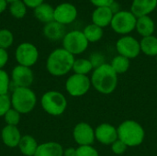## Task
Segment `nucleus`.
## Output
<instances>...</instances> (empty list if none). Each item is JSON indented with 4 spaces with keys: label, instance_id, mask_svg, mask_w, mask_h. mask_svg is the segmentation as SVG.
I'll return each mask as SVG.
<instances>
[{
    "label": "nucleus",
    "instance_id": "f257e3e1",
    "mask_svg": "<svg viewBox=\"0 0 157 156\" xmlns=\"http://www.w3.org/2000/svg\"><path fill=\"white\" fill-rule=\"evenodd\" d=\"M91 85L99 93L104 95L111 94L118 86V74L109 63L94 69L91 75Z\"/></svg>",
    "mask_w": 157,
    "mask_h": 156
},
{
    "label": "nucleus",
    "instance_id": "f03ea898",
    "mask_svg": "<svg viewBox=\"0 0 157 156\" xmlns=\"http://www.w3.org/2000/svg\"><path fill=\"white\" fill-rule=\"evenodd\" d=\"M75 60L72 53L63 48H58L52 51L47 58V71L53 76H63L73 69Z\"/></svg>",
    "mask_w": 157,
    "mask_h": 156
},
{
    "label": "nucleus",
    "instance_id": "7ed1b4c3",
    "mask_svg": "<svg viewBox=\"0 0 157 156\" xmlns=\"http://www.w3.org/2000/svg\"><path fill=\"white\" fill-rule=\"evenodd\" d=\"M118 138L128 147H136L143 143L145 131L143 126L135 120H128L123 121L117 128Z\"/></svg>",
    "mask_w": 157,
    "mask_h": 156
},
{
    "label": "nucleus",
    "instance_id": "20e7f679",
    "mask_svg": "<svg viewBox=\"0 0 157 156\" xmlns=\"http://www.w3.org/2000/svg\"><path fill=\"white\" fill-rule=\"evenodd\" d=\"M37 103L36 94L29 87H17L11 96V104L14 109L20 114L31 112Z\"/></svg>",
    "mask_w": 157,
    "mask_h": 156
},
{
    "label": "nucleus",
    "instance_id": "39448f33",
    "mask_svg": "<svg viewBox=\"0 0 157 156\" xmlns=\"http://www.w3.org/2000/svg\"><path fill=\"white\" fill-rule=\"evenodd\" d=\"M40 105L43 110L49 115L60 116L67 108V100L61 92L48 91L42 95Z\"/></svg>",
    "mask_w": 157,
    "mask_h": 156
},
{
    "label": "nucleus",
    "instance_id": "423d86ee",
    "mask_svg": "<svg viewBox=\"0 0 157 156\" xmlns=\"http://www.w3.org/2000/svg\"><path fill=\"white\" fill-rule=\"evenodd\" d=\"M136 21L137 17L131 11L121 10L114 14L110 27L116 33L125 36L135 29Z\"/></svg>",
    "mask_w": 157,
    "mask_h": 156
},
{
    "label": "nucleus",
    "instance_id": "0eeeda50",
    "mask_svg": "<svg viewBox=\"0 0 157 156\" xmlns=\"http://www.w3.org/2000/svg\"><path fill=\"white\" fill-rule=\"evenodd\" d=\"M88 40L81 30H72L65 34L63 39V48L74 56L86 51L88 47Z\"/></svg>",
    "mask_w": 157,
    "mask_h": 156
},
{
    "label": "nucleus",
    "instance_id": "6e6552de",
    "mask_svg": "<svg viewBox=\"0 0 157 156\" xmlns=\"http://www.w3.org/2000/svg\"><path fill=\"white\" fill-rule=\"evenodd\" d=\"M91 87V80L87 75L74 74L65 82V89L72 97H82L86 95Z\"/></svg>",
    "mask_w": 157,
    "mask_h": 156
},
{
    "label": "nucleus",
    "instance_id": "1a4fd4ad",
    "mask_svg": "<svg viewBox=\"0 0 157 156\" xmlns=\"http://www.w3.org/2000/svg\"><path fill=\"white\" fill-rule=\"evenodd\" d=\"M39 59V51L35 45L23 42L16 49V60L19 65L26 67L33 66Z\"/></svg>",
    "mask_w": 157,
    "mask_h": 156
},
{
    "label": "nucleus",
    "instance_id": "9d476101",
    "mask_svg": "<svg viewBox=\"0 0 157 156\" xmlns=\"http://www.w3.org/2000/svg\"><path fill=\"white\" fill-rule=\"evenodd\" d=\"M116 50L119 55L128 59H134L141 53L140 41L130 35L122 36L116 42Z\"/></svg>",
    "mask_w": 157,
    "mask_h": 156
},
{
    "label": "nucleus",
    "instance_id": "9b49d317",
    "mask_svg": "<svg viewBox=\"0 0 157 156\" xmlns=\"http://www.w3.org/2000/svg\"><path fill=\"white\" fill-rule=\"evenodd\" d=\"M73 137L75 142L79 146L92 145L95 142V130L90 124L86 122L77 123L73 131Z\"/></svg>",
    "mask_w": 157,
    "mask_h": 156
},
{
    "label": "nucleus",
    "instance_id": "f8f14e48",
    "mask_svg": "<svg viewBox=\"0 0 157 156\" xmlns=\"http://www.w3.org/2000/svg\"><path fill=\"white\" fill-rule=\"evenodd\" d=\"M77 17V9L71 3H62L54 8V21L68 25L73 23Z\"/></svg>",
    "mask_w": 157,
    "mask_h": 156
},
{
    "label": "nucleus",
    "instance_id": "ddd939ff",
    "mask_svg": "<svg viewBox=\"0 0 157 156\" xmlns=\"http://www.w3.org/2000/svg\"><path fill=\"white\" fill-rule=\"evenodd\" d=\"M11 77L17 87H29L34 80V74L30 67L19 64L12 70Z\"/></svg>",
    "mask_w": 157,
    "mask_h": 156
},
{
    "label": "nucleus",
    "instance_id": "4468645a",
    "mask_svg": "<svg viewBox=\"0 0 157 156\" xmlns=\"http://www.w3.org/2000/svg\"><path fill=\"white\" fill-rule=\"evenodd\" d=\"M96 139L104 145H111L118 138L117 129L109 123H101L95 130Z\"/></svg>",
    "mask_w": 157,
    "mask_h": 156
},
{
    "label": "nucleus",
    "instance_id": "2eb2a0df",
    "mask_svg": "<svg viewBox=\"0 0 157 156\" xmlns=\"http://www.w3.org/2000/svg\"><path fill=\"white\" fill-rule=\"evenodd\" d=\"M157 7V0H132L131 12L136 17H141L150 16Z\"/></svg>",
    "mask_w": 157,
    "mask_h": 156
},
{
    "label": "nucleus",
    "instance_id": "dca6fc26",
    "mask_svg": "<svg viewBox=\"0 0 157 156\" xmlns=\"http://www.w3.org/2000/svg\"><path fill=\"white\" fill-rule=\"evenodd\" d=\"M113 16H114V14L111 11L109 6L96 7L91 16L92 23L96 24L97 26H98L102 29L106 28L108 26H110Z\"/></svg>",
    "mask_w": 157,
    "mask_h": 156
},
{
    "label": "nucleus",
    "instance_id": "f3484780",
    "mask_svg": "<svg viewBox=\"0 0 157 156\" xmlns=\"http://www.w3.org/2000/svg\"><path fill=\"white\" fill-rule=\"evenodd\" d=\"M21 137V133L17 126L6 125L3 128L1 131V138L3 143L9 148L17 147Z\"/></svg>",
    "mask_w": 157,
    "mask_h": 156
},
{
    "label": "nucleus",
    "instance_id": "a211bd4d",
    "mask_svg": "<svg viewBox=\"0 0 157 156\" xmlns=\"http://www.w3.org/2000/svg\"><path fill=\"white\" fill-rule=\"evenodd\" d=\"M43 34L48 40L52 41H57L64 38L66 29L64 25H62L56 21H52L44 26Z\"/></svg>",
    "mask_w": 157,
    "mask_h": 156
},
{
    "label": "nucleus",
    "instance_id": "6ab92c4d",
    "mask_svg": "<svg viewBox=\"0 0 157 156\" xmlns=\"http://www.w3.org/2000/svg\"><path fill=\"white\" fill-rule=\"evenodd\" d=\"M34 156H63V148L55 142L44 143L38 146Z\"/></svg>",
    "mask_w": 157,
    "mask_h": 156
},
{
    "label": "nucleus",
    "instance_id": "aec40b11",
    "mask_svg": "<svg viewBox=\"0 0 157 156\" xmlns=\"http://www.w3.org/2000/svg\"><path fill=\"white\" fill-rule=\"evenodd\" d=\"M135 29L137 32L144 38L154 35L155 30V24L153 18L150 16H144L137 17Z\"/></svg>",
    "mask_w": 157,
    "mask_h": 156
},
{
    "label": "nucleus",
    "instance_id": "412c9836",
    "mask_svg": "<svg viewBox=\"0 0 157 156\" xmlns=\"http://www.w3.org/2000/svg\"><path fill=\"white\" fill-rule=\"evenodd\" d=\"M38 143L36 139L30 135H24L18 143V149L21 154L25 156H34L38 149Z\"/></svg>",
    "mask_w": 157,
    "mask_h": 156
},
{
    "label": "nucleus",
    "instance_id": "4be33fe9",
    "mask_svg": "<svg viewBox=\"0 0 157 156\" xmlns=\"http://www.w3.org/2000/svg\"><path fill=\"white\" fill-rule=\"evenodd\" d=\"M34 16L42 23H50L54 21V8L46 3H43L34 8Z\"/></svg>",
    "mask_w": 157,
    "mask_h": 156
},
{
    "label": "nucleus",
    "instance_id": "5701e85b",
    "mask_svg": "<svg viewBox=\"0 0 157 156\" xmlns=\"http://www.w3.org/2000/svg\"><path fill=\"white\" fill-rule=\"evenodd\" d=\"M141 52L147 56L155 57L157 55V37L152 35L142 38L140 41Z\"/></svg>",
    "mask_w": 157,
    "mask_h": 156
},
{
    "label": "nucleus",
    "instance_id": "b1692460",
    "mask_svg": "<svg viewBox=\"0 0 157 156\" xmlns=\"http://www.w3.org/2000/svg\"><path fill=\"white\" fill-rule=\"evenodd\" d=\"M86 40H88V42H98L99 41L102 37H103V34H104V31H103V29L97 26L96 24H89L87 25L84 30H83Z\"/></svg>",
    "mask_w": 157,
    "mask_h": 156
},
{
    "label": "nucleus",
    "instance_id": "393cba45",
    "mask_svg": "<svg viewBox=\"0 0 157 156\" xmlns=\"http://www.w3.org/2000/svg\"><path fill=\"white\" fill-rule=\"evenodd\" d=\"M93 65L89 59H85V58H79L75 60L74 65H73V71L75 74H83L86 75L88 74L92 70H93Z\"/></svg>",
    "mask_w": 157,
    "mask_h": 156
},
{
    "label": "nucleus",
    "instance_id": "a878e982",
    "mask_svg": "<svg viewBox=\"0 0 157 156\" xmlns=\"http://www.w3.org/2000/svg\"><path fill=\"white\" fill-rule=\"evenodd\" d=\"M109 64L118 74H124L130 68V59L121 55H117L111 60Z\"/></svg>",
    "mask_w": 157,
    "mask_h": 156
},
{
    "label": "nucleus",
    "instance_id": "bb28decb",
    "mask_svg": "<svg viewBox=\"0 0 157 156\" xmlns=\"http://www.w3.org/2000/svg\"><path fill=\"white\" fill-rule=\"evenodd\" d=\"M9 11H10V14L14 17H16V18H22L26 15L27 6L24 4L23 0L16 1V2L10 4Z\"/></svg>",
    "mask_w": 157,
    "mask_h": 156
},
{
    "label": "nucleus",
    "instance_id": "cd10ccee",
    "mask_svg": "<svg viewBox=\"0 0 157 156\" xmlns=\"http://www.w3.org/2000/svg\"><path fill=\"white\" fill-rule=\"evenodd\" d=\"M14 41V36L13 33L6 29H0V48L6 50L9 48Z\"/></svg>",
    "mask_w": 157,
    "mask_h": 156
},
{
    "label": "nucleus",
    "instance_id": "c85d7f7f",
    "mask_svg": "<svg viewBox=\"0 0 157 156\" xmlns=\"http://www.w3.org/2000/svg\"><path fill=\"white\" fill-rule=\"evenodd\" d=\"M4 119H5L6 125L17 126L20 121V113L12 108L6 113V115L4 116Z\"/></svg>",
    "mask_w": 157,
    "mask_h": 156
},
{
    "label": "nucleus",
    "instance_id": "c756f323",
    "mask_svg": "<svg viewBox=\"0 0 157 156\" xmlns=\"http://www.w3.org/2000/svg\"><path fill=\"white\" fill-rule=\"evenodd\" d=\"M9 85H10V79L8 74L5 70L1 69L0 70V96L7 94Z\"/></svg>",
    "mask_w": 157,
    "mask_h": 156
},
{
    "label": "nucleus",
    "instance_id": "7c9ffc66",
    "mask_svg": "<svg viewBox=\"0 0 157 156\" xmlns=\"http://www.w3.org/2000/svg\"><path fill=\"white\" fill-rule=\"evenodd\" d=\"M76 156H99V154L92 145H84L76 148Z\"/></svg>",
    "mask_w": 157,
    "mask_h": 156
},
{
    "label": "nucleus",
    "instance_id": "2f4dec72",
    "mask_svg": "<svg viewBox=\"0 0 157 156\" xmlns=\"http://www.w3.org/2000/svg\"><path fill=\"white\" fill-rule=\"evenodd\" d=\"M11 97L6 94L0 96V117H4L6 113L11 108Z\"/></svg>",
    "mask_w": 157,
    "mask_h": 156
},
{
    "label": "nucleus",
    "instance_id": "473e14b6",
    "mask_svg": "<svg viewBox=\"0 0 157 156\" xmlns=\"http://www.w3.org/2000/svg\"><path fill=\"white\" fill-rule=\"evenodd\" d=\"M89 61L91 62L94 69H96V68L103 65L104 63H105V57L100 52H94V53H92L90 55V57H89Z\"/></svg>",
    "mask_w": 157,
    "mask_h": 156
},
{
    "label": "nucleus",
    "instance_id": "72a5a7b5",
    "mask_svg": "<svg viewBox=\"0 0 157 156\" xmlns=\"http://www.w3.org/2000/svg\"><path fill=\"white\" fill-rule=\"evenodd\" d=\"M127 148H128V146L119 139L111 144V151L113 152V154H115L117 155L123 154L126 152Z\"/></svg>",
    "mask_w": 157,
    "mask_h": 156
},
{
    "label": "nucleus",
    "instance_id": "f704fd0d",
    "mask_svg": "<svg viewBox=\"0 0 157 156\" xmlns=\"http://www.w3.org/2000/svg\"><path fill=\"white\" fill-rule=\"evenodd\" d=\"M89 1L96 7H101V6H110L115 0H89Z\"/></svg>",
    "mask_w": 157,
    "mask_h": 156
},
{
    "label": "nucleus",
    "instance_id": "c9c22d12",
    "mask_svg": "<svg viewBox=\"0 0 157 156\" xmlns=\"http://www.w3.org/2000/svg\"><path fill=\"white\" fill-rule=\"evenodd\" d=\"M8 61V53L6 50L0 48V70L5 67V65L7 63Z\"/></svg>",
    "mask_w": 157,
    "mask_h": 156
},
{
    "label": "nucleus",
    "instance_id": "e433bc0d",
    "mask_svg": "<svg viewBox=\"0 0 157 156\" xmlns=\"http://www.w3.org/2000/svg\"><path fill=\"white\" fill-rule=\"evenodd\" d=\"M43 1L44 0H23L24 4L30 8H36L40 5L43 4Z\"/></svg>",
    "mask_w": 157,
    "mask_h": 156
},
{
    "label": "nucleus",
    "instance_id": "4c0bfd02",
    "mask_svg": "<svg viewBox=\"0 0 157 156\" xmlns=\"http://www.w3.org/2000/svg\"><path fill=\"white\" fill-rule=\"evenodd\" d=\"M63 156H76V149L74 147H69L63 150Z\"/></svg>",
    "mask_w": 157,
    "mask_h": 156
},
{
    "label": "nucleus",
    "instance_id": "58836bf2",
    "mask_svg": "<svg viewBox=\"0 0 157 156\" xmlns=\"http://www.w3.org/2000/svg\"><path fill=\"white\" fill-rule=\"evenodd\" d=\"M109 7H110L111 11L113 12V14H116V13H118V12H120L121 10V6H120V4L118 2H116V1H114Z\"/></svg>",
    "mask_w": 157,
    "mask_h": 156
},
{
    "label": "nucleus",
    "instance_id": "ea45409f",
    "mask_svg": "<svg viewBox=\"0 0 157 156\" xmlns=\"http://www.w3.org/2000/svg\"><path fill=\"white\" fill-rule=\"evenodd\" d=\"M6 4H7V2L6 0H0V14L5 11V9L6 7Z\"/></svg>",
    "mask_w": 157,
    "mask_h": 156
},
{
    "label": "nucleus",
    "instance_id": "a19ab883",
    "mask_svg": "<svg viewBox=\"0 0 157 156\" xmlns=\"http://www.w3.org/2000/svg\"><path fill=\"white\" fill-rule=\"evenodd\" d=\"M6 1L7 3H10V4H11V3H14V2H16V1H19V0H6Z\"/></svg>",
    "mask_w": 157,
    "mask_h": 156
},
{
    "label": "nucleus",
    "instance_id": "79ce46f5",
    "mask_svg": "<svg viewBox=\"0 0 157 156\" xmlns=\"http://www.w3.org/2000/svg\"><path fill=\"white\" fill-rule=\"evenodd\" d=\"M155 59H156V62H157V55H156V56H155Z\"/></svg>",
    "mask_w": 157,
    "mask_h": 156
}]
</instances>
